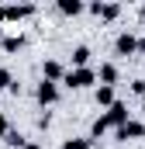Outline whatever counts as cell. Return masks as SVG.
Wrapping results in <instances>:
<instances>
[{
  "instance_id": "obj_1",
  "label": "cell",
  "mask_w": 145,
  "mask_h": 149,
  "mask_svg": "<svg viewBox=\"0 0 145 149\" xmlns=\"http://www.w3.org/2000/svg\"><path fill=\"white\" fill-rule=\"evenodd\" d=\"M97 80V73L90 70V66H83V70H69L66 73V87H76V90H83V87H90Z\"/></svg>"
},
{
  "instance_id": "obj_5",
  "label": "cell",
  "mask_w": 145,
  "mask_h": 149,
  "mask_svg": "<svg viewBox=\"0 0 145 149\" xmlns=\"http://www.w3.org/2000/svg\"><path fill=\"white\" fill-rule=\"evenodd\" d=\"M142 135H145V125H138V121H128L117 128V139H142Z\"/></svg>"
},
{
  "instance_id": "obj_4",
  "label": "cell",
  "mask_w": 145,
  "mask_h": 149,
  "mask_svg": "<svg viewBox=\"0 0 145 149\" xmlns=\"http://www.w3.org/2000/svg\"><path fill=\"white\" fill-rule=\"evenodd\" d=\"M114 49H117V56H131V52L138 49V42H135L131 31H124V35H117V45H114Z\"/></svg>"
},
{
  "instance_id": "obj_9",
  "label": "cell",
  "mask_w": 145,
  "mask_h": 149,
  "mask_svg": "<svg viewBox=\"0 0 145 149\" xmlns=\"http://www.w3.org/2000/svg\"><path fill=\"white\" fill-rule=\"evenodd\" d=\"M100 80H104V87H110V83L117 80V70H114L110 63H104V66H100Z\"/></svg>"
},
{
  "instance_id": "obj_2",
  "label": "cell",
  "mask_w": 145,
  "mask_h": 149,
  "mask_svg": "<svg viewBox=\"0 0 145 149\" xmlns=\"http://www.w3.org/2000/svg\"><path fill=\"white\" fill-rule=\"evenodd\" d=\"M107 121H110V125H117V128L128 125V104H124V101H114L110 111H107Z\"/></svg>"
},
{
  "instance_id": "obj_12",
  "label": "cell",
  "mask_w": 145,
  "mask_h": 149,
  "mask_svg": "<svg viewBox=\"0 0 145 149\" xmlns=\"http://www.w3.org/2000/svg\"><path fill=\"white\" fill-rule=\"evenodd\" d=\"M21 45H24V38H21V35H10V38H3V49H7V52H17Z\"/></svg>"
},
{
  "instance_id": "obj_17",
  "label": "cell",
  "mask_w": 145,
  "mask_h": 149,
  "mask_svg": "<svg viewBox=\"0 0 145 149\" xmlns=\"http://www.w3.org/2000/svg\"><path fill=\"white\" fill-rule=\"evenodd\" d=\"M7 146H24V139H21L17 132H7Z\"/></svg>"
},
{
  "instance_id": "obj_16",
  "label": "cell",
  "mask_w": 145,
  "mask_h": 149,
  "mask_svg": "<svg viewBox=\"0 0 145 149\" xmlns=\"http://www.w3.org/2000/svg\"><path fill=\"white\" fill-rule=\"evenodd\" d=\"M10 83H14L10 70H3V66H0V90H3V87H10Z\"/></svg>"
},
{
  "instance_id": "obj_8",
  "label": "cell",
  "mask_w": 145,
  "mask_h": 149,
  "mask_svg": "<svg viewBox=\"0 0 145 149\" xmlns=\"http://www.w3.org/2000/svg\"><path fill=\"white\" fill-rule=\"evenodd\" d=\"M59 76H62V66H59L55 59H48V63H45V80H52V83H55Z\"/></svg>"
},
{
  "instance_id": "obj_19",
  "label": "cell",
  "mask_w": 145,
  "mask_h": 149,
  "mask_svg": "<svg viewBox=\"0 0 145 149\" xmlns=\"http://www.w3.org/2000/svg\"><path fill=\"white\" fill-rule=\"evenodd\" d=\"M24 149H41V146H35V142H31V146H24Z\"/></svg>"
},
{
  "instance_id": "obj_6",
  "label": "cell",
  "mask_w": 145,
  "mask_h": 149,
  "mask_svg": "<svg viewBox=\"0 0 145 149\" xmlns=\"http://www.w3.org/2000/svg\"><path fill=\"white\" fill-rule=\"evenodd\" d=\"M117 10H121L117 3H97V7H93L97 17H117Z\"/></svg>"
},
{
  "instance_id": "obj_10",
  "label": "cell",
  "mask_w": 145,
  "mask_h": 149,
  "mask_svg": "<svg viewBox=\"0 0 145 149\" xmlns=\"http://www.w3.org/2000/svg\"><path fill=\"white\" fill-rule=\"evenodd\" d=\"M97 104H114V87H100V90H97Z\"/></svg>"
},
{
  "instance_id": "obj_3",
  "label": "cell",
  "mask_w": 145,
  "mask_h": 149,
  "mask_svg": "<svg viewBox=\"0 0 145 149\" xmlns=\"http://www.w3.org/2000/svg\"><path fill=\"white\" fill-rule=\"evenodd\" d=\"M38 101H41V104H52V101H55V97H59V87H55V83H52V80H41V83H38Z\"/></svg>"
},
{
  "instance_id": "obj_20",
  "label": "cell",
  "mask_w": 145,
  "mask_h": 149,
  "mask_svg": "<svg viewBox=\"0 0 145 149\" xmlns=\"http://www.w3.org/2000/svg\"><path fill=\"white\" fill-rule=\"evenodd\" d=\"M142 111H145V108H142Z\"/></svg>"
},
{
  "instance_id": "obj_18",
  "label": "cell",
  "mask_w": 145,
  "mask_h": 149,
  "mask_svg": "<svg viewBox=\"0 0 145 149\" xmlns=\"http://www.w3.org/2000/svg\"><path fill=\"white\" fill-rule=\"evenodd\" d=\"M0 135H7V118H3V111H0Z\"/></svg>"
},
{
  "instance_id": "obj_14",
  "label": "cell",
  "mask_w": 145,
  "mask_h": 149,
  "mask_svg": "<svg viewBox=\"0 0 145 149\" xmlns=\"http://www.w3.org/2000/svg\"><path fill=\"white\" fill-rule=\"evenodd\" d=\"M62 149H90L86 139H69V142H62Z\"/></svg>"
},
{
  "instance_id": "obj_11",
  "label": "cell",
  "mask_w": 145,
  "mask_h": 149,
  "mask_svg": "<svg viewBox=\"0 0 145 149\" xmlns=\"http://www.w3.org/2000/svg\"><path fill=\"white\" fill-rule=\"evenodd\" d=\"M31 7H7V21H17V17H28Z\"/></svg>"
},
{
  "instance_id": "obj_15",
  "label": "cell",
  "mask_w": 145,
  "mask_h": 149,
  "mask_svg": "<svg viewBox=\"0 0 145 149\" xmlns=\"http://www.w3.org/2000/svg\"><path fill=\"white\" fill-rule=\"evenodd\" d=\"M107 118H97V121H93V135H104V132H107Z\"/></svg>"
},
{
  "instance_id": "obj_7",
  "label": "cell",
  "mask_w": 145,
  "mask_h": 149,
  "mask_svg": "<svg viewBox=\"0 0 145 149\" xmlns=\"http://www.w3.org/2000/svg\"><path fill=\"white\" fill-rule=\"evenodd\" d=\"M72 63H76V70H83V66L90 63V49H86V45H79V49L72 52Z\"/></svg>"
},
{
  "instance_id": "obj_13",
  "label": "cell",
  "mask_w": 145,
  "mask_h": 149,
  "mask_svg": "<svg viewBox=\"0 0 145 149\" xmlns=\"http://www.w3.org/2000/svg\"><path fill=\"white\" fill-rule=\"evenodd\" d=\"M59 10H62V14H79V10H83V3H76V0H66V3H59Z\"/></svg>"
}]
</instances>
